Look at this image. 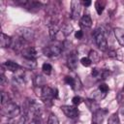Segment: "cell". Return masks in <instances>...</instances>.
I'll return each instance as SVG.
<instances>
[{
  "instance_id": "1",
  "label": "cell",
  "mask_w": 124,
  "mask_h": 124,
  "mask_svg": "<svg viewBox=\"0 0 124 124\" xmlns=\"http://www.w3.org/2000/svg\"><path fill=\"white\" fill-rule=\"evenodd\" d=\"M20 113L19 107L15 103H8L2 108V114L8 118H14Z\"/></svg>"
},
{
  "instance_id": "2",
  "label": "cell",
  "mask_w": 124,
  "mask_h": 124,
  "mask_svg": "<svg viewBox=\"0 0 124 124\" xmlns=\"http://www.w3.org/2000/svg\"><path fill=\"white\" fill-rule=\"evenodd\" d=\"M94 38H95V42L97 46H99V48L103 51H106L108 48V42H107L104 30L102 28H97L94 31Z\"/></svg>"
},
{
  "instance_id": "3",
  "label": "cell",
  "mask_w": 124,
  "mask_h": 124,
  "mask_svg": "<svg viewBox=\"0 0 124 124\" xmlns=\"http://www.w3.org/2000/svg\"><path fill=\"white\" fill-rule=\"evenodd\" d=\"M16 4L22 6L23 8L27 9L30 12H37L41 9L42 3L37 2V1H28V0H16L15 1Z\"/></svg>"
},
{
  "instance_id": "4",
  "label": "cell",
  "mask_w": 124,
  "mask_h": 124,
  "mask_svg": "<svg viewBox=\"0 0 124 124\" xmlns=\"http://www.w3.org/2000/svg\"><path fill=\"white\" fill-rule=\"evenodd\" d=\"M40 96L42 98V100L44 101V103H49L51 104L52 99L54 98L53 95V89L50 88L47 85H45L43 87H40Z\"/></svg>"
},
{
  "instance_id": "5",
  "label": "cell",
  "mask_w": 124,
  "mask_h": 124,
  "mask_svg": "<svg viewBox=\"0 0 124 124\" xmlns=\"http://www.w3.org/2000/svg\"><path fill=\"white\" fill-rule=\"evenodd\" d=\"M61 46H57V45H54V46H46L44 49H43V52L46 56L47 57H57L59 56V54L61 53Z\"/></svg>"
},
{
  "instance_id": "6",
  "label": "cell",
  "mask_w": 124,
  "mask_h": 124,
  "mask_svg": "<svg viewBox=\"0 0 124 124\" xmlns=\"http://www.w3.org/2000/svg\"><path fill=\"white\" fill-rule=\"evenodd\" d=\"M17 34L20 38H22L24 41L29 42L34 39V32L32 29L27 28V27H21L17 30Z\"/></svg>"
},
{
  "instance_id": "7",
  "label": "cell",
  "mask_w": 124,
  "mask_h": 124,
  "mask_svg": "<svg viewBox=\"0 0 124 124\" xmlns=\"http://www.w3.org/2000/svg\"><path fill=\"white\" fill-rule=\"evenodd\" d=\"M62 112L69 118H76L78 116V109L73 106H61Z\"/></svg>"
},
{
  "instance_id": "8",
  "label": "cell",
  "mask_w": 124,
  "mask_h": 124,
  "mask_svg": "<svg viewBox=\"0 0 124 124\" xmlns=\"http://www.w3.org/2000/svg\"><path fill=\"white\" fill-rule=\"evenodd\" d=\"M78 52L77 51H72L67 59V64L68 67L72 70H76L78 67Z\"/></svg>"
},
{
  "instance_id": "9",
  "label": "cell",
  "mask_w": 124,
  "mask_h": 124,
  "mask_svg": "<svg viewBox=\"0 0 124 124\" xmlns=\"http://www.w3.org/2000/svg\"><path fill=\"white\" fill-rule=\"evenodd\" d=\"M80 5H81V3L79 1H72L71 2V16H72V18L75 20L79 17Z\"/></svg>"
},
{
  "instance_id": "10",
  "label": "cell",
  "mask_w": 124,
  "mask_h": 124,
  "mask_svg": "<svg viewBox=\"0 0 124 124\" xmlns=\"http://www.w3.org/2000/svg\"><path fill=\"white\" fill-rule=\"evenodd\" d=\"M21 54L25 59H34L35 60V58L37 57V52H36L35 48L32 46H26L21 51Z\"/></svg>"
},
{
  "instance_id": "11",
  "label": "cell",
  "mask_w": 124,
  "mask_h": 124,
  "mask_svg": "<svg viewBox=\"0 0 124 124\" xmlns=\"http://www.w3.org/2000/svg\"><path fill=\"white\" fill-rule=\"evenodd\" d=\"M107 110L103 108H98L96 111H94V116H93V122L94 124H101L103 122L104 116L106 115Z\"/></svg>"
},
{
  "instance_id": "12",
  "label": "cell",
  "mask_w": 124,
  "mask_h": 124,
  "mask_svg": "<svg viewBox=\"0 0 124 124\" xmlns=\"http://www.w3.org/2000/svg\"><path fill=\"white\" fill-rule=\"evenodd\" d=\"M113 31H114V36H115L118 44L121 46H124V30L122 28L116 27V28H114Z\"/></svg>"
},
{
  "instance_id": "13",
  "label": "cell",
  "mask_w": 124,
  "mask_h": 124,
  "mask_svg": "<svg viewBox=\"0 0 124 124\" xmlns=\"http://www.w3.org/2000/svg\"><path fill=\"white\" fill-rule=\"evenodd\" d=\"M12 39L11 37H9L8 35H6L5 33H1L0 36V46L1 47H9L12 45Z\"/></svg>"
},
{
  "instance_id": "14",
  "label": "cell",
  "mask_w": 124,
  "mask_h": 124,
  "mask_svg": "<svg viewBox=\"0 0 124 124\" xmlns=\"http://www.w3.org/2000/svg\"><path fill=\"white\" fill-rule=\"evenodd\" d=\"M3 67L6 68V70L10 71V72H16L20 67L17 63L12 61V60H7L4 64H3Z\"/></svg>"
},
{
  "instance_id": "15",
  "label": "cell",
  "mask_w": 124,
  "mask_h": 124,
  "mask_svg": "<svg viewBox=\"0 0 124 124\" xmlns=\"http://www.w3.org/2000/svg\"><path fill=\"white\" fill-rule=\"evenodd\" d=\"M79 22H80V26H82V27L89 28V27L92 26V19H91L90 16H88V15L82 16L80 20H79Z\"/></svg>"
},
{
  "instance_id": "16",
  "label": "cell",
  "mask_w": 124,
  "mask_h": 124,
  "mask_svg": "<svg viewBox=\"0 0 124 124\" xmlns=\"http://www.w3.org/2000/svg\"><path fill=\"white\" fill-rule=\"evenodd\" d=\"M88 58L90 59V61L92 63H98L100 61V55L98 54V52L94 49H91L88 53Z\"/></svg>"
},
{
  "instance_id": "17",
  "label": "cell",
  "mask_w": 124,
  "mask_h": 124,
  "mask_svg": "<svg viewBox=\"0 0 124 124\" xmlns=\"http://www.w3.org/2000/svg\"><path fill=\"white\" fill-rule=\"evenodd\" d=\"M13 82H14V84H16V86H19V87L24 86V83H25L24 78H23V77L21 75L14 76L13 77Z\"/></svg>"
},
{
  "instance_id": "18",
  "label": "cell",
  "mask_w": 124,
  "mask_h": 124,
  "mask_svg": "<svg viewBox=\"0 0 124 124\" xmlns=\"http://www.w3.org/2000/svg\"><path fill=\"white\" fill-rule=\"evenodd\" d=\"M105 97H106V93H103L99 89L94 91V92H92V95H91V99H93L95 101H100V100L104 99Z\"/></svg>"
},
{
  "instance_id": "19",
  "label": "cell",
  "mask_w": 124,
  "mask_h": 124,
  "mask_svg": "<svg viewBox=\"0 0 124 124\" xmlns=\"http://www.w3.org/2000/svg\"><path fill=\"white\" fill-rule=\"evenodd\" d=\"M60 31H61V33H62L65 37H67V36H69V35L72 33V31H73V26L70 25V24H64V25L60 28Z\"/></svg>"
},
{
  "instance_id": "20",
  "label": "cell",
  "mask_w": 124,
  "mask_h": 124,
  "mask_svg": "<svg viewBox=\"0 0 124 124\" xmlns=\"http://www.w3.org/2000/svg\"><path fill=\"white\" fill-rule=\"evenodd\" d=\"M34 82H35V85H36L37 87H43V86L46 85V78H45L43 76L38 75V76L35 78Z\"/></svg>"
},
{
  "instance_id": "21",
  "label": "cell",
  "mask_w": 124,
  "mask_h": 124,
  "mask_svg": "<svg viewBox=\"0 0 124 124\" xmlns=\"http://www.w3.org/2000/svg\"><path fill=\"white\" fill-rule=\"evenodd\" d=\"M64 81H65L67 84L71 85V87H72L73 89H76V88L78 87V85H77V79H75V78H72V77H69V76L65 77Z\"/></svg>"
},
{
  "instance_id": "22",
  "label": "cell",
  "mask_w": 124,
  "mask_h": 124,
  "mask_svg": "<svg viewBox=\"0 0 124 124\" xmlns=\"http://www.w3.org/2000/svg\"><path fill=\"white\" fill-rule=\"evenodd\" d=\"M36 66H37L36 60H34V59H25V61H24V67H26L27 69L32 70Z\"/></svg>"
},
{
  "instance_id": "23",
  "label": "cell",
  "mask_w": 124,
  "mask_h": 124,
  "mask_svg": "<svg viewBox=\"0 0 124 124\" xmlns=\"http://www.w3.org/2000/svg\"><path fill=\"white\" fill-rule=\"evenodd\" d=\"M108 124H120L119 121V117L117 113H113L109 116L108 120Z\"/></svg>"
},
{
  "instance_id": "24",
  "label": "cell",
  "mask_w": 124,
  "mask_h": 124,
  "mask_svg": "<svg viewBox=\"0 0 124 124\" xmlns=\"http://www.w3.org/2000/svg\"><path fill=\"white\" fill-rule=\"evenodd\" d=\"M104 8H105V3L101 2V1H96L95 2V9H96V12L98 15H101L104 11Z\"/></svg>"
},
{
  "instance_id": "25",
  "label": "cell",
  "mask_w": 124,
  "mask_h": 124,
  "mask_svg": "<svg viewBox=\"0 0 124 124\" xmlns=\"http://www.w3.org/2000/svg\"><path fill=\"white\" fill-rule=\"evenodd\" d=\"M42 70H43V72L45 74L50 75L51 74V71H52V66L49 63H44L43 66H42Z\"/></svg>"
},
{
  "instance_id": "26",
  "label": "cell",
  "mask_w": 124,
  "mask_h": 124,
  "mask_svg": "<svg viewBox=\"0 0 124 124\" xmlns=\"http://www.w3.org/2000/svg\"><path fill=\"white\" fill-rule=\"evenodd\" d=\"M47 124H59V120L57 116L53 113H50L47 118Z\"/></svg>"
},
{
  "instance_id": "27",
  "label": "cell",
  "mask_w": 124,
  "mask_h": 124,
  "mask_svg": "<svg viewBox=\"0 0 124 124\" xmlns=\"http://www.w3.org/2000/svg\"><path fill=\"white\" fill-rule=\"evenodd\" d=\"M10 101V98H9V95L6 93V92H4V91H2L1 92V104L3 105V106H5L6 104H8V103H10L9 102Z\"/></svg>"
},
{
  "instance_id": "28",
  "label": "cell",
  "mask_w": 124,
  "mask_h": 124,
  "mask_svg": "<svg viewBox=\"0 0 124 124\" xmlns=\"http://www.w3.org/2000/svg\"><path fill=\"white\" fill-rule=\"evenodd\" d=\"M91 75L93 76V78H102V71L97 69V68H94L91 72Z\"/></svg>"
},
{
  "instance_id": "29",
  "label": "cell",
  "mask_w": 124,
  "mask_h": 124,
  "mask_svg": "<svg viewBox=\"0 0 124 124\" xmlns=\"http://www.w3.org/2000/svg\"><path fill=\"white\" fill-rule=\"evenodd\" d=\"M80 63H81V65H83L84 67H89V66L92 64V62L90 61V59H89L88 57H82V58L80 59Z\"/></svg>"
},
{
  "instance_id": "30",
  "label": "cell",
  "mask_w": 124,
  "mask_h": 124,
  "mask_svg": "<svg viewBox=\"0 0 124 124\" xmlns=\"http://www.w3.org/2000/svg\"><path fill=\"white\" fill-rule=\"evenodd\" d=\"M100 91H102L103 93H106L107 94V92L109 90V88H108V86L106 84V83H101L100 85H99V88H98Z\"/></svg>"
},
{
  "instance_id": "31",
  "label": "cell",
  "mask_w": 124,
  "mask_h": 124,
  "mask_svg": "<svg viewBox=\"0 0 124 124\" xmlns=\"http://www.w3.org/2000/svg\"><path fill=\"white\" fill-rule=\"evenodd\" d=\"M81 98L80 97H78V96H75L73 99H72V103H73V105L74 106H78L80 103H81Z\"/></svg>"
},
{
  "instance_id": "32",
  "label": "cell",
  "mask_w": 124,
  "mask_h": 124,
  "mask_svg": "<svg viewBox=\"0 0 124 124\" xmlns=\"http://www.w3.org/2000/svg\"><path fill=\"white\" fill-rule=\"evenodd\" d=\"M75 37L77 38V39H78V40H80L82 37H83V32L81 31V30H78V31H76V33H75Z\"/></svg>"
},
{
  "instance_id": "33",
  "label": "cell",
  "mask_w": 124,
  "mask_h": 124,
  "mask_svg": "<svg viewBox=\"0 0 124 124\" xmlns=\"http://www.w3.org/2000/svg\"><path fill=\"white\" fill-rule=\"evenodd\" d=\"M108 55L109 57H116V51L115 50H108Z\"/></svg>"
},
{
  "instance_id": "34",
  "label": "cell",
  "mask_w": 124,
  "mask_h": 124,
  "mask_svg": "<svg viewBox=\"0 0 124 124\" xmlns=\"http://www.w3.org/2000/svg\"><path fill=\"white\" fill-rule=\"evenodd\" d=\"M80 3H81V5H83V6H85V7H88V6L91 5V1H82V2H80Z\"/></svg>"
},
{
  "instance_id": "35",
  "label": "cell",
  "mask_w": 124,
  "mask_h": 124,
  "mask_svg": "<svg viewBox=\"0 0 124 124\" xmlns=\"http://www.w3.org/2000/svg\"><path fill=\"white\" fill-rule=\"evenodd\" d=\"M53 95H54V98H58V91L56 88L53 89Z\"/></svg>"
},
{
  "instance_id": "36",
  "label": "cell",
  "mask_w": 124,
  "mask_h": 124,
  "mask_svg": "<svg viewBox=\"0 0 124 124\" xmlns=\"http://www.w3.org/2000/svg\"><path fill=\"white\" fill-rule=\"evenodd\" d=\"M123 92H124V86H123Z\"/></svg>"
},
{
  "instance_id": "37",
  "label": "cell",
  "mask_w": 124,
  "mask_h": 124,
  "mask_svg": "<svg viewBox=\"0 0 124 124\" xmlns=\"http://www.w3.org/2000/svg\"><path fill=\"white\" fill-rule=\"evenodd\" d=\"M92 124H94V123H92Z\"/></svg>"
}]
</instances>
